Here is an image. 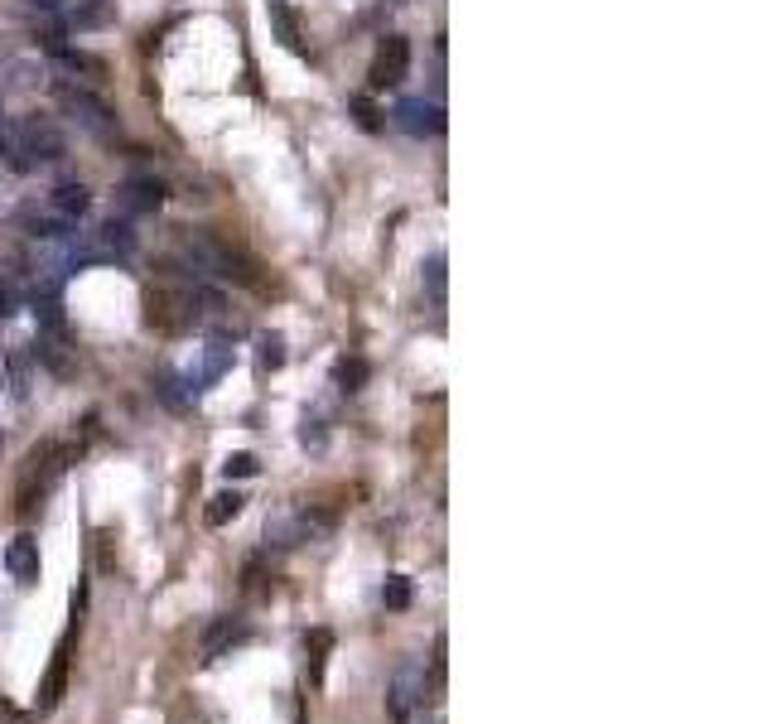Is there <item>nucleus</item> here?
<instances>
[{"label": "nucleus", "mask_w": 772, "mask_h": 724, "mask_svg": "<svg viewBox=\"0 0 772 724\" xmlns=\"http://www.w3.org/2000/svg\"><path fill=\"white\" fill-rule=\"evenodd\" d=\"M242 637H246V623L242 618H213L208 633H203V652H208V657H223V652L237 647Z\"/></svg>", "instance_id": "nucleus-13"}, {"label": "nucleus", "mask_w": 772, "mask_h": 724, "mask_svg": "<svg viewBox=\"0 0 772 724\" xmlns=\"http://www.w3.org/2000/svg\"><path fill=\"white\" fill-rule=\"evenodd\" d=\"M329 531H333L329 512H295V517H285L271 527L275 546H304V541H319V536H329Z\"/></svg>", "instance_id": "nucleus-6"}, {"label": "nucleus", "mask_w": 772, "mask_h": 724, "mask_svg": "<svg viewBox=\"0 0 772 724\" xmlns=\"http://www.w3.org/2000/svg\"><path fill=\"white\" fill-rule=\"evenodd\" d=\"M266 14H271V29H275V39H281L290 53H304V25H300L295 6H290V0H271V6H266Z\"/></svg>", "instance_id": "nucleus-12"}, {"label": "nucleus", "mask_w": 772, "mask_h": 724, "mask_svg": "<svg viewBox=\"0 0 772 724\" xmlns=\"http://www.w3.org/2000/svg\"><path fill=\"white\" fill-rule=\"evenodd\" d=\"M29 6H39V10H58V6H68V0H29Z\"/></svg>", "instance_id": "nucleus-25"}, {"label": "nucleus", "mask_w": 772, "mask_h": 724, "mask_svg": "<svg viewBox=\"0 0 772 724\" xmlns=\"http://www.w3.org/2000/svg\"><path fill=\"white\" fill-rule=\"evenodd\" d=\"M0 724H25V720H20V710H14L10 701H0Z\"/></svg>", "instance_id": "nucleus-24"}, {"label": "nucleus", "mask_w": 772, "mask_h": 724, "mask_svg": "<svg viewBox=\"0 0 772 724\" xmlns=\"http://www.w3.org/2000/svg\"><path fill=\"white\" fill-rule=\"evenodd\" d=\"M348 111H353V121L362 130H382V121H377V107H372L368 97H353V101H348Z\"/></svg>", "instance_id": "nucleus-21"}, {"label": "nucleus", "mask_w": 772, "mask_h": 724, "mask_svg": "<svg viewBox=\"0 0 772 724\" xmlns=\"http://www.w3.org/2000/svg\"><path fill=\"white\" fill-rule=\"evenodd\" d=\"M6 314H10V290L0 285V319H6Z\"/></svg>", "instance_id": "nucleus-26"}, {"label": "nucleus", "mask_w": 772, "mask_h": 724, "mask_svg": "<svg viewBox=\"0 0 772 724\" xmlns=\"http://www.w3.org/2000/svg\"><path fill=\"white\" fill-rule=\"evenodd\" d=\"M405 72H411V43H405L401 35H387L382 43H377L372 53V92H387V87H401Z\"/></svg>", "instance_id": "nucleus-4"}, {"label": "nucleus", "mask_w": 772, "mask_h": 724, "mask_svg": "<svg viewBox=\"0 0 772 724\" xmlns=\"http://www.w3.org/2000/svg\"><path fill=\"white\" fill-rule=\"evenodd\" d=\"M304 652H310V676H314V686L324 681V662H329V652H333V633L329 628H314L310 637H304Z\"/></svg>", "instance_id": "nucleus-16"}, {"label": "nucleus", "mask_w": 772, "mask_h": 724, "mask_svg": "<svg viewBox=\"0 0 772 724\" xmlns=\"http://www.w3.org/2000/svg\"><path fill=\"white\" fill-rule=\"evenodd\" d=\"M0 155H6L20 174H29L39 165H58V159L68 155V140L58 136L53 121H39V116H35V121H20V126L6 130V150H0Z\"/></svg>", "instance_id": "nucleus-1"}, {"label": "nucleus", "mask_w": 772, "mask_h": 724, "mask_svg": "<svg viewBox=\"0 0 772 724\" xmlns=\"http://www.w3.org/2000/svg\"><path fill=\"white\" fill-rule=\"evenodd\" d=\"M58 101H63V111L72 116V121H78V130H87V136H97V140H111V136H116V111H111L97 92L58 82Z\"/></svg>", "instance_id": "nucleus-2"}, {"label": "nucleus", "mask_w": 772, "mask_h": 724, "mask_svg": "<svg viewBox=\"0 0 772 724\" xmlns=\"http://www.w3.org/2000/svg\"><path fill=\"white\" fill-rule=\"evenodd\" d=\"M242 507H246V498L227 488V492H217V498H208V507H203V521H208V527H227V521L242 517Z\"/></svg>", "instance_id": "nucleus-14"}, {"label": "nucleus", "mask_w": 772, "mask_h": 724, "mask_svg": "<svg viewBox=\"0 0 772 724\" xmlns=\"http://www.w3.org/2000/svg\"><path fill=\"white\" fill-rule=\"evenodd\" d=\"M63 681H68V657L58 652L53 666H49V676H43V686H39V710H53L58 701H63Z\"/></svg>", "instance_id": "nucleus-15"}, {"label": "nucleus", "mask_w": 772, "mask_h": 724, "mask_svg": "<svg viewBox=\"0 0 772 724\" xmlns=\"http://www.w3.org/2000/svg\"><path fill=\"white\" fill-rule=\"evenodd\" d=\"M382 604L397 608V614H401V608H411V579H405V575H391L387 589H382Z\"/></svg>", "instance_id": "nucleus-19"}, {"label": "nucleus", "mask_w": 772, "mask_h": 724, "mask_svg": "<svg viewBox=\"0 0 772 724\" xmlns=\"http://www.w3.org/2000/svg\"><path fill=\"white\" fill-rule=\"evenodd\" d=\"M391 126L405 130V136H416V140H430L444 130V107L440 101H426V97H401L397 107H391Z\"/></svg>", "instance_id": "nucleus-3"}, {"label": "nucleus", "mask_w": 772, "mask_h": 724, "mask_svg": "<svg viewBox=\"0 0 772 724\" xmlns=\"http://www.w3.org/2000/svg\"><path fill=\"white\" fill-rule=\"evenodd\" d=\"M6 570H10L14 585H25V589L39 579V541H35L29 531H20V536H14V541L6 546Z\"/></svg>", "instance_id": "nucleus-7"}, {"label": "nucleus", "mask_w": 772, "mask_h": 724, "mask_svg": "<svg viewBox=\"0 0 772 724\" xmlns=\"http://www.w3.org/2000/svg\"><path fill=\"white\" fill-rule=\"evenodd\" d=\"M362 376H368V368H362L358 358H343V362H339V382H343V391H358Z\"/></svg>", "instance_id": "nucleus-22"}, {"label": "nucleus", "mask_w": 772, "mask_h": 724, "mask_svg": "<svg viewBox=\"0 0 772 724\" xmlns=\"http://www.w3.org/2000/svg\"><path fill=\"white\" fill-rule=\"evenodd\" d=\"M107 25H116V0H72L68 6V29H78V35H92Z\"/></svg>", "instance_id": "nucleus-10"}, {"label": "nucleus", "mask_w": 772, "mask_h": 724, "mask_svg": "<svg viewBox=\"0 0 772 724\" xmlns=\"http://www.w3.org/2000/svg\"><path fill=\"white\" fill-rule=\"evenodd\" d=\"M256 469H261L256 454H227V463H223V473H227V478H252Z\"/></svg>", "instance_id": "nucleus-23"}, {"label": "nucleus", "mask_w": 772, "mask_h": 724, "mask_svg": "<svg viewBox=\"0 0 772 724\" xmlns=\"http://www.w3.org/2000/svg\"><path fill=\"white\" fill-rule=\"evenodd\" d=\"M43 208H49L58 223H68V227H78V217L92 208V194H87L82 184H58L53 194H49V203H43Z\"/></svg>", "instance_id": "nucleus-9"}, {"label": "nucleus", "mask_w": 772, "mask_h": 724, "mask_svg": "<svg viewBox=\"0 0 772 724\" xmlns=\"http://www.w3.org/2000/svg\"><path fill=\"white\" fill-rule=\"evenodd\" d=\"M420 271H426V285H430L434 304H444V252H430V261Z\"/></svg>", "instance_id": "nucleus-20"}, {"label": "nucleus", "mask_w": 772, "mask_h": 724, "mask_svg": "<svg viewBox=\"0 0 772 724\" xmlns=\"http://www.w3.org/2000/svg\"><path fill=\"white\" fill-rule=\"evenodd\" d=\"M155 391H159V401H165L169 411H184V405L194 401V397H188V387H184V376H174V372H159L155 376Z\"/></svg>", "instance_id": "nucleus-18"}, {"label": "nucleus", "mask_w": 772, "mask_h": 724, "mask_svg": "<svg viewBox=\"0 0 772 724\" xmlns=\"http://www.w3.org/2000/svg\"><path fill=\"white\" fill-rule=\"evenodd\" d=\"M256 368L261 372H281L285 368V339L281 333H261L256 339Z\"/></svg>", "instance_id": "nucleus-17"}, {"label": "nucleus", "mask_w": 772, "mask_h": 724, "mask_svg": "<svg viewBox=\"0 0 772 724\" xmlns=\"http://www.w3.org/2000/svg\"><path fill=\"white\" fill-rule=\"evenodd\" d=\"M232 368V348L223 339H213V343H203L198 348V362H188V372H184V387H188V397H198V391H208L217 376H223Z\"/></svg>", "instance_id": "nucleus-5"}, {"label": "nucleus", "mask_w": 772, "mask_h": 724, "mask_svg": "<svg viewBox=\"0 0 772 724\" xmlns=\"http://www.w3.org/2000/svg\"><path fill=\"white\" fill-rule=\"evenodd\" d=\"M420 695H426V666L420 662H405L397 672V686H391V705H397V720L405 724V710H411Z\"/></svg>", "instance_id": "nucleus-11"}, {"label": "nucleus", "mask_w": 772, "mask_h": 724, "mask_svg": "<svg viewBox=\"0 0 772 724\" xmlns=\"http://www.w3.org/2000/svg\"><path fill=\"white\" fill-rule=\"evenodd\" d=\"M159 203H165V184H159V179H126L121 194H116V208H121L126 217L155 213Z\"/></svg>", "instance_id": "nucleus-8"}]
</instances>
